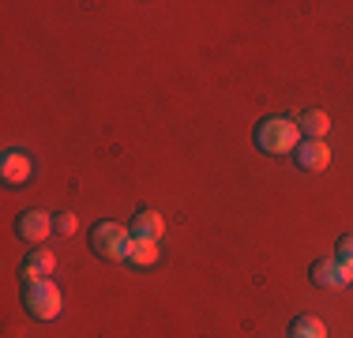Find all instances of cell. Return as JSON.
Returning <instances> with one entry per match:
<instances>
[{
	"instance_id": "6",
	"label": "cell",
	"mask_w": 353,
	"mask_h": 338,
	"mask_svg": "<svg viewBox=\"0 0 353 338\" xmlns=\"http://www.w3.org/2000/svg\"><path fill=\"white\" fill-rule=\"evenodd\" d=\"M293 162L301 169H308V173H323L331 166V150H327L323 139H301L297 150H293Z\"/></svg>"
},
{
	"instance_id": "13",
	"label": "cell",
	"mask_w": 353,
	"mask_h": 338,
	"mask_svg": "<svg viewBox=\"0 0 353 338\" xmlns=\"http://www.w3.org/2000/svg\"><path fill=\"white\" fill-rule=\"evenodd\" d=\"M53 233H61V237H72L75 233V215H72V210L53 215Z\"/></svg>"
},
{
	"instance_id": "3",
	"label": "cell",
	"mask_w": 353,
	"mask_h": 338,
	"mask_svg": "<svg viewBox=\"0 0 353 338\" xmlns=\"http://www.w3.org/2000/svg\"><path fill=\"white\" fill-rule=\"evenodd\" d=\"M61 290H57L53 278H38V282H23V308L34 319H57L61 316Z\"/></svg>"
},
{
	"instance_id": "1",
	"label": "cell",
	"mask_w": 353,
	"mask_h": 338,
	"mask_svg": "<svg viewBox=\"0 0 353 338\" xmlns=\"http://www.w3.org/2000/svg\"><path fill=\"white\" fill-rule=\"evenodd\" d=\"M90 252L105 264H124L128 259V248H132V233L128 226H117V222H94L90 226Z\"/></svg>"
},
{
	"instance_id": "11",
	"label": "cell",
	"mask_w": 353,
	"mask_h": 338,
	"mask_svg": "<svg viewBox=\"0 0 353 338\" xmlns=\"http://www.w3.org/2000/svg\"><path fill=\"white\" fill-rule=\"evenodd\" d=\"M124 264H128V267H136V270L154 267V264H158V241H132L128 259H124Z\"/></svg>"
},
{
	"instance_id": "8",
	"label": "cell",
	"mask_w": 353,
	"mask_h": 338,
	"mask_svg": "<svg viewBox=\"0 0 353 338\" xmlns=\"http://www.w3.org/2000/svg\"><path fill=\"white\" fill-rule=\"evenodd\" d=\"M53 267H57V256L49 248H34L27 259L19 264V278L23 282H38V278H49L53 275Z\"/></svg>"
},
{
	"instance_id": "5",
	"label": "cell",
	"mask_w": 353,
	"mask_h": 338,
	"mask_svg": "<svg viewBox=\"0 0 353 338\" xmlns=\"http://www.w3.org/2000/svg\"><path fill=\"white\" fill-rule=\"evenodd\" d=\"M30 173H34V166H30L27 150H4V155H0V181L4 184L19 188V184L30 181Z\"/></svg>"
},
{
	"instance_id": "12",
	"label": "cell",
	"mask_w": 353,
	"mask_h": 338,
	"mask_svg": "<svg viewBox=\"0 0 353 338\" xmlns=\"http://www.w3.org/2000/svg\"><path fill=\"white\" fill-rule=\"evenodd\" d=\"M290 338H327V327L316 316H297L290 324Z\"/></svg>"
},
{
	"instance_id": "4",
	"label": "cell",
	"mask_w": 353,
	"mask_h": 338,
	"mask_svg": "<svg viewBox=\"0 0 353 338\" xmlns=\"http://www.w3.org/2000/svg\"><path fill=\"white\" fill-rule=\"evenodd\" d=\"M49 233H53V215H46V210H23L15 218V237L27 244H46Z\"/></svg>"
},
{
	"instance_id": "9",
	"label": "cell",
	"mask_w": 353,
	"mask_h": 338,
	"mask_svg": "<svg viewBox=\"0 0 353 338\" xmlns=\"http://www.w3.org/2000/svg\"><path fill=\"white\" fill-rule=\"evenodd\" d=\"M308 275H312V282H316V286H323V290H342V286H346L339 259H316Z\"/></svg>"
},
{
	"instance_id": "10",
	"label": "cell",
	"mask_w": 353,
	"mask_h": 338,
	"mask_svg": "<svg viewBox=\"0 0 353 338\" xmlns=\"http://www.w3.org/2000/svg\"><path fill=\"white\" fill-rule=\"evenodd\" d=\"M297 128L308 135V139H323L327 132H331V117L323 113V109H305V113L297 117Z\"/></svg>"
},
{
	"instance_id": "15",
	"label": "cell",
	"mask_w": 353,
	"mask_h": 338,
	"mask_svg": "<svg viewBox=\"0 0 353 338\" xmlns=\"http://www.w3.org/2000/svg\"><path fill=\"white\" fill-rule=\"evenodd\" d=\"M342 267V278H346V286H353V259H339Z\"/></svg>"
},
{
	"instance_id": "14",
	"label": "cell",
	"mask_w": 353,
	"mask_h": 338,
	"mask_svg": "<svg viewBox=\"0 0 353 338\" xmlns=\"http://www.w3.org/2000/svg\"><path fill=\"white\" fill-rule=\"evenodd\" d=\"M334 248H339V256H334V259H353V233H342Z\"/></svg>"
},
{
	"instance_id": "2",
	"label": "cell",
	"mask_w": 353,
	"mask_h": 338,
	"mask_svg": "<svg viewBox=\"0 0 353 338\" xmlns=\"http://www.w3.org/2000/svg\"><path fill=\"white\" fill-rule=\"evenodd\" d=\"M301 143V128L290 117H267L256 124V147L267 155H293Z\"/></svg>"
},
{
	"instance_id": "7",
	"label": "cell",
	"mask_w": 353,
	"mask_h": 338,
	"mask_svg": "<svg viewBox=\"0 0 353 338\" xmlns=\"http://www.w3.org/2000/svg\"><path fill=\"white\" fill-rule=\"evenodd\" d=\"M128 233H132V241H162V233H165V218L158 215V210L143 207V210H136V218H132Z\"/></svg>"
}]
</instances>
